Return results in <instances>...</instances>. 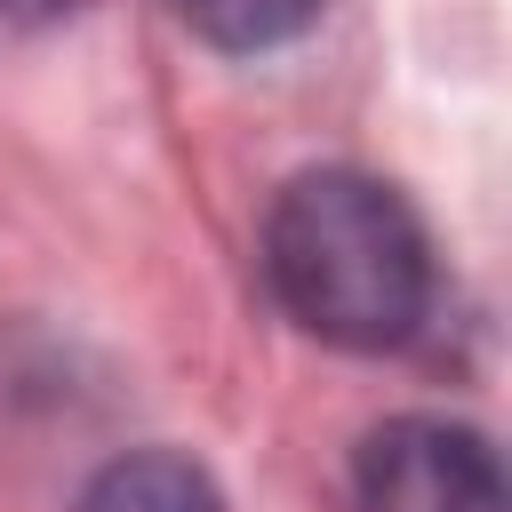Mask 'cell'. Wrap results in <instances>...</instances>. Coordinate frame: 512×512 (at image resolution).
I'll return each instance as SVG.
<instances>
[{"label": "cell", "mask_w": 512, "mask_h": 512, "mask_svg": "<svg viewBox=\"0 0 512 512\" xmlns=\"http://www.w3.org/2000/svg\"><path fill=\"white\" fill-rule=\"evenodd\" d=\"M264 272L288 320L344 352H392L432 312V248L408 200L360 168H304L264 216Z\"/></svg>", "instance_id": "6da1fadb"}, {"label": "cell", "mask_w": 512, "mask_h": 512, "mask_svg": "<svg viewBox=\"0 0 512 512\" xmlns=\"http://www.w3.org/2000/svg\"><path fill=\"white\" fill-rule=\"evenodd\" d=\"M360 512H504L496 448L448 416H392L352 456Z\"/></svg>", "instance_id": "7a4b0ae2"}, {"label": "cell", "mask_w": 512, "mask_h": 512, "mask_svg": "<svg viewBox=\"0 0 512 512\" xmlns=\"http://www.w3.org/2000/svg\"><path fill=\"white\" fill-rule=\"evenodd\" d=\"M72 512H224V496H216V480H208L192 456H176V448H136V456H112V464L80 488Z\"/></svg>", "instance_id": "3957f363"}, {"label": "cell", "mask_w": 512, "mask_h": 512, "mask_svg": "<svg viewBox=\"0 0 512 512\" xmlns=\"http://www.w3.org/2000/svg\"><path fill=\"white\" fill-rule=\"evenodd\" d=\"M176 16L200 32V40H216V48H280V40H296L312 16H320V0H176Z\"/></svg>", "instance_id": "277c9868"}, {"label": "cell", "mask_w": 512, "mask_h": 512, "mask_svg": "<svg viewBox=\"0 0 512 512\" xmlns=\"http://www.w3.org/2000/svg\"><path fill=\"white\" fill-rule=\"evenodd\" d=\"M88 0H0V24H64Z\"/></svg>", "instance_id": "5b68a950"}]
</instances>
